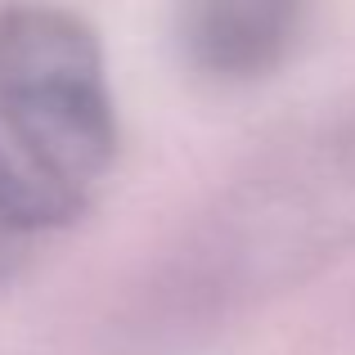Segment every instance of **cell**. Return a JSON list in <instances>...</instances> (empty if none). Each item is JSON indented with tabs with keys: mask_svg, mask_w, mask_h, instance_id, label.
<instances>
[{
	"mask_svg": "<svg viewBox=\"0 0 355 355\" xmlns=\"http://www.w3.org/2000/svg\"><path fill=\"white\" fill-rule=\"evenodd\" d=\"M355 248V95L270 148L184 257V302L230 311Z\"/></svg>",
	"mask_w": 355,
	"mask_h": 355,
	"instance_id": "6da1fadb",
	"label": "cell"
},
{
	"mask_svg": "<svg viewBox=\"0 0 355 355\" xmlns=\"http://www.w3.org/2000/svg\"><path fill=\"white\" fill-rule=\"evenodd\" d=\"M5 144L77 220L117 157L104 50L77 14L41 0L0 5Z\"/></svg>",
	"mask_w": 355,
	"mask_h": 355,
	"instance_id": "7a4b0ae2",
	"label": "cell"
},
{
	"mask_svg": "<svg viewBox=\"0 0 355 355\" xmlns=\"http://www.w3.org/2000/svg\"><path fill=\"white\" fill-rule=\"evenodd\" d=\"M311 0H180L175 36L198 77L261 81L297 50Z\"/></svg>",
	"mask_w": 355,
	"mask_h": 355,
	"instance_id": "3957f363",
	"label": "cell"
},
{
	"mask_svg": "<svg viewBox=\"0 0 355 355\" xmlns=\"http://www.w3.org/2000/svg\"><path fill=\"white\" fill-rule=\"evenodd\" d=\"M68 225V207L9 153V144H0V284H9L27 266L41 239Z\"/></svg>",
	"mask_w": 355,
	"mask_h": 355,
	"instance_id": "277c9868",
	"label": "cell"
}]
</instances>
